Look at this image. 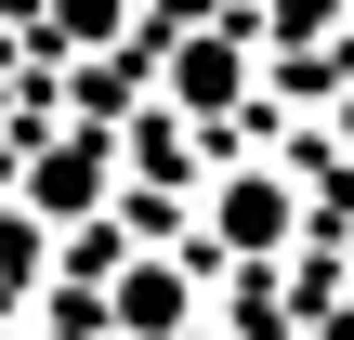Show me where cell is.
<instances>
[{
	"label": "cell",
	"mask_w": 354,
	"mask_h": 340,
	"mask_svg": "<svg viewBox=\"0 0 354 340\" xmlns=\"http://www.w3.org/2000/svg\"><path fill=\"white\" fill-rule=\"evenodd\" d=\"M171 79H184V105H223V79H236V52H223V39H210V52H184V66H171Z\"/></svg>",
	"instance_id": "2"
},
{
	"label": "cell",
	"mask_w": 354,
	"mask_h": 340,
	"mask_svg": "<svg viewBox=\"0 0 354 340\" xmlns=\"http://www.w3.org/2000/svg\"><path fill=\"white\" fill-rule=\"evenodd\" d=\"M223 236H236V249H276V236H289V210H276V183H236V210H223Z\"/></svg>",
	"instance_id": "1"
},
{
	"label": "cell",
	"mask_w": 354,
	"mask_h": 340,
	"mask_svg": "<svg viewBox=\"0 0 354 340\" xmlns=\"http://www.w3.org/2000/svg\"><path fill=\"white\" fill-rule=\"evenodd\" d=\"M118 26V0H66V39H105Z\"/></svg>",
	"instance_id": "3"
}]
</instances>
